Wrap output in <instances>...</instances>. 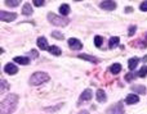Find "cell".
<instances>
[{
  "label": "cell",
  "instance_id": "26",
  "mask_svg": "<svg viewBox=\"0 0 147 114\" xmlns=\"http://www.w3.org/2000/svg\"><path fill=\"white\" fill-rule=\"evenodd\" d=\"M34 4H35L36 7H43V5L45 4V1H44V0H34Z\"/></svg>",
  "mask_w": 147,
  "mask_h": 114
},
{
  "label": "cell",
  "instance_id": "6",
  "mask_svg": "<svg viewBox=\"0 0 147 114\" xmlns=\"http://www.w3.org/2000/svg\"><path fill=\"white\" fill-rule=\"evenodd\" d=\"M69 45L72 50H79L83 48V44L78 40V38H69Z\"/></svg>",
  "mask_w": 147,
  "mask_h": 114
},
{
  "label": "cell",
  "instance_id": "13",
  "mask_svg": "<svg viewBox=\"0 0 147 114\" xmlns=\"http://www.w3.org/2000/svg\"><path fill=\"white\" fill-rule=\"evenodd\" d=\"M138 62H140V59L136 58V56H134V58H132V59H129V62H128V67H129L130 71H133V69L137 67Z\"/></svg>",
  "mask_w": 147,
  "mask_h": 114
},
{
  "label": "cell",
  "instance_id": "29",
  "mask_svg": "<svg viewBox=\"0 0 147 114\" xmlns=\"http://www.w3.org/2000/svg\"><path fill=\"white\" fill-rule=\"evenodd\" d=\"M31 55H32V56H38V53H36V51H31Z\"/></svg>",
  "mask_w": 147,
  "mask_h": 114
},
{
  "label": "cell",
  "instance_id": "11",
  "mask_svg": "<svg viewBox=\"0 0 147 114\" xmlns=\"http://www.w3.org/2000/svg\"><path fill=\"white\" fill-rule=\"evenodd\" d=\"M79 58L84 59V60L92 62V63H98V59H97V58H94V56H92V55H86V54H80V55H79Z\"/></svg>",
  "mask_w": 147,
  "mask_h": 114
},
{
  "label": "cell",
  "instance_id": "24",
  "mask_svg": "<svg viewBox=\"0 0 147 114\" xmlns=\"http://www.w3.org/2000/svg\"><path fill=\"white\" fill-rule=\"evenodd\" d=\"M136 30H137V27L136 26H130L129 27V31H128V35L129 36H133L136 33Z\"/></svg>",
  "mask_w": 147,
  "mask_h": 114
},
{
  "label": "cell",
  "instance_id": "28",
  "mask_svg": "<svg viewBox=\"0 0 147 114\" xmlns=\"http://www.w3.org/2000/svg\"><path fill=\"white\" fill-rule=\"evenodd\" d=\"M140 8H141V10H143V12H147V1H143Z\"/></svg>",
  "mask_w": 147,
  "mask_h": 114
},
{
  "label": "cell",
  "instance_id": "16",
  "mask_svg": "<svg viewBox=\"0 0 147 114\" xmlns=\"http://www.w3.org/2000/svg\"><path fill=\"white\" fill-rule=\"evenodd\" d=\"M22 13L25 15H31L32 14V8H31V5L28 4V3H26L25 4V7H23V9H22Z\"/></svg>",
  "mask_w": 147,
  "mask_h": 114
},
{
  "label": "cell",
  "instance_id": "30",
  "mask_svg": "<svg viewBox=\"0 0 147 114\" xmlns=\"http://www.w3.org/2000/svg\"><path fill=\"white\" fill-rule=\"evenodd\" d=\"M132 10H133V9H132V8H130V7H129V8H127V9H125V12H127V13H128V12H132Z\"/></svg>",
  "mask_w": 147,
  "mask_h": 114
},
{
  "label": "cell",
  "instance_id": "12",
  "mask_svg": "<svg viewBox=\"0 0 147 114\" xmlns=\"http://www.w3.org/2000/svg\"><path fill=\"white\" fill-rule=\"evenodd\" d=\"M106 99H107V96L103 90H98V91H97V100H98L99 103H105Z\"/></svg>",
  "mask_w": 147,
  "mask_h": 114
},
{
  "label": "cell",
  "instance_id": "10",
  "mask_svg": "<svg viewBox=\"0 0 147 114\" xmlns=\"http://www.w3.org/2000/svg\"><path fill=\"white\" fill-rule=\"evenodd\" d=\"M14 62L18 64H22V66H27V64L30 63V59H28L27 56H16Z\"/></svg>",
  "mask_w": 147,
  "mask_h": 114
},
{
  "label": "cell",
  "instance_id": "23",
  "mask_svg": "<svg viewBox=\"0 0 147 114\" xmlns=\"http://www.w3.org/2000/svg\"><path fill=\"white\" fill-rule=\"evenodd\" d=\"M102 41L103 40H102L101 36H96V38H94V45H96L97 48H99V46L102 45Z\"/></svg>",
  "mask_w": 147,
  "mask_h": 114
},
{
  "label": "cell",
  "instance_id": "14",
  "mask_svg": "<svg viewBox=\"0 0 147 114\" xmlns=\"http://www.w3.org/2000/svg\"><path fill=\"white\" fill-rule=\"evenodd\" d=\"M140 101V97L137 95H128L127 96V103L128 104H136V103Z\"/></svg>",
  "mask_w": 147,
  "mask_h": 114
},
{
  "label": "cell",
  "instance_id": "22",
  "mask_svg": "<svg viewBox=\"0 0 147 114\" xmlns=\"http://www.w3.org/2000/svg\"><path fill=\"white\" fill-rule=\"evenodd\" d=\"M146 74H147V67L143 66L142 68L140 69V72H138V76L140 77H146Z\"/></svg>",
  "mask_w": 147,
  "mask_h": 114
},
{
  "label": "cell",
  "instance_id": "1",
  "mask_svg": "<svg viewBox=\"0 0 147 114\" xmlns=\"http://www.w3.org/2000/svg\"><path fill=\"white\" fill-rule=\"evenodd\" d=\"M18 96L17 95H8L1 101V114H12L16 109Z\"/></svg>",
  "mask_w": 147,
  "mask_h": 114
},
{
  "label": "cell",
  "instance_id": "4",
  "mask_svg": "<svg viewBox=\"0 0 147 114\" xmlns=\"http://www.w3.org/2000/svg\"><path fill=\"white\" fill-rule=\"evenodd\" d=\"M0 17H1V21H5V22H12V21H14L16 18H17V13H8V12L1 10Z\"/></svg>",
  "mask_w": 147,
  "mask_h": 114
},
{
  "label": "cell",
  "instance_id": "3",
  "mask_svg": "<svg viewBox=\"0 0 147 114\" xmlns=\"http://www.w3.org/2000/svg\"><path fill=\"white\" fill-rule=\"evenodd\" d=\"M48 19L51 23H53L54 26H58V27H65V26L69 25V19L67 18H62L59 15H56L54 13H49Z\"/></svg>",
  "mask_w": 147,
  "mask_h": 114
},
{
  "label": "cell",
  "instance_id": "20",
  "mask_svg": "<svg viewBox=\"0 0 147 114\" xmlns=\"http://www.w3.org/2000/svg\"><path fill=\"white\" fill-rule=\"evenodd\" d=\"M119 44V37H111V40H110V44H109V46L110 48H115V46Z\"/></svg>",
  "mask_w": 147,
  "mask_h": 114
},
{
  "label": "cell",
  "instance_id": "31",
  "mask_svg": "<svg viewBox=\"0 0 147 114\" xmlns=\"http://www.w3.org/2000/svg\"><path fill=\"white\" fill-rule=\"evenodd\" d=\"M80 114H89V113H88V112H81Z\"/></svg>",
  "mask_w": 147,
  "mask_h": 114
},
{
  "label": "cell",
  "instance_id": "17",
  "mask_svg": "<svg viewBox=\"0 0 147 114\" xmlns=\"http://www.w3.org/2000/svg\"><path fill=\"white\" fill-rule=\"evenodd\" d=\"M59 13H61L62 15H67L70 13V7L67 4H62L61 8H59Z\"/></svg>",
  "mask_w": 147,
  "mask_h": 114
},
{
  "label": "cell",
  "instance_id": "5",
  "mask_svg": "<svg viewBox=\"0 0 147 114\" xmlns=\"http://www.w3.org/2000/svg\"><path fill=\"white\" fill-rule=\"evenodd\" d=\"M99 7H101L102 9H106V10H114L115 8H116V3L112 1V0H109V1H102L101 4H99Z\"/></svg>",
  "mask_w": 147,
  "mask_h": 114
},
{
  "label": "cell",
  "instance_id": "32",
  "mask_svg": "<svg viewBox=\"0 0 147 114\" xmlns=\"http://www.w3.org/2000/svg\"><path fill=\"white\" fill-rule=\"evenodd\" d=\"M146 40H147V35H146Z\"/></svg>",
  "mask_w": 147,
  "mask_h": 114
},
{
  "label": "cell",
  "instance_id": "21",
  "mask_svg": "<svg viewBox=\"0 0 147 114\" xmlns=\"http://www.w3.org/2000/svg\"><path fill=\"white\" fill-rule=\"evenodd\" d=\"M18 4H20V0H7L5 1V5L8 7H17Z\"/></svg>",
  "mask_w": 147,
  "mask_h": 114
},
{
  "label": "cell",
  "instance_id": "7",
  "mask_svg": "<svg viewBox=\"0 0 147 114\" xmlns=\"http://www.w3.org/2000/svg\"><path fill=\"white\" fill-rule=\"evenodd\" d=\"M4 71H5V73H8V74H16L18 72V68L14 66V64L8 63V64H5Z\"/></svg>",
  "mask_w": 147,
  "mask_h": 114
},
{
  "label": "cell",
  "instance_id": "25",
  "mask_svg": "<svg viewBox=\"0 0 147 114\" xmlns=\"http://www.w3.org/2000/svg\"><path fill=\"white\" fill-rule=\"evenodd\" d=\"M52 36H53V37H58L59 40H62V38H63V35H62L61 32H58V31H54V32L52 33Z\"/></svg>",
  "mask_w": 147,
  "mask_h": 114
},
{
  "label": "cell",
  "instance_id": "18",
  "mask_svg": "<svg viewBox=\"0 0 147 114\" xmlns=\"http://www.w3.org/2000/svg\"><path fill=\"white\" fill-rule=\"evenodd\" d=\"M132 90H134L136 92H140L141 95H145L146 94V87L142 86V85H141V86H140V85H137V86H133Z\"/></svg>",
  "mask_w": 147,
  "mask_h": 114
},
{
  "label": "cell",
  "instance_id": "8",
  "mask_svg": "<svg viewBox=\"0 0 147 114\" xmlns=\"http://www.w3.org/2000/svg\"><path fill=\"white\" fill-rule=\"evenodd\" d=\"M38 46L41 49V50H48L49 46H48V41H47L45 37H39L38 38Z\"/></svg>",
  "mask_w": 147,
  "mask_h": 114
},
{
  "label": "cell",
  "instance_id": "9",
  "mask_svg": "<svg viewBox=\"0 0 147 114\" xmlns=\"http://www.w3.org/2000/svg\"><path fill=\"white\" fill-rule=\"evenodd\" d=\"M90 99H92V90H84V92L79 97L80 101H86V100H90Z\"/></svg>",
  "mask_w": 147,
  "mask_h": 114
},
{
  "label": "cell",
  "instance_id": "27",
  "mask_svg": "<svg viewBox=\"0 0 147 114\" xmlns=\"http://www.w3.org/2000/svg\"><path fill=\"white\" fill-rule=\"evenodd\" d=\"M133 77H134V74H133V73H127V74H125V80H127L128 82H129V81H132V80H133Z\"/></svg>",
  "mask_w": 147,
  "mask_h": 114
},
{
  "label": "cell",
  "instance_id": "15",
  "mask_svg": "<svg viewBox=\"0 0 147 114\" xmlns=\"http://www.w3.org/2000/svg\"><path fill=\"white\" fill-rule=\"evenodd\" d=\"M110 71H111L112 74H117L120 71H121V66H120L119 63H115V64H112V66L110 67Z\"/></svg>",
  "mask_w": 147,
  "mask_h": 114
},
{
  "label": "cell",
  "instance_id": "2",
  "mask_svg": "<svg viewBox=\"0 0 147 114\" xmlns=\"http://www.w3.org/2000/svg\"><path fill=\"white\" fill-rule=\"evenodd\" d=\"M48 80H49V76L47 73H44V72H36V73H34L32 76H31L30 84L32 85V86H38V85H41V84H44V82H47Z\"/></svg>",
  "mask_w": 147,
  "mask_h": 114
},
{
  "label": "cell",
  "instance_id": "19",
  "mask_svg": "<svg viewBox=\"0 0 147 114\" xmlns=\"http://www.w3.org/2000/svg\"><path fill=\"white\" fill-rule=\"evenodd\" d=\"M48 51L52 53L53 55H61V50H59V48H57V46H49Z\"/></svg>",
  "mask_w": 147,
  "mask_h": 114
}]
</instances>
